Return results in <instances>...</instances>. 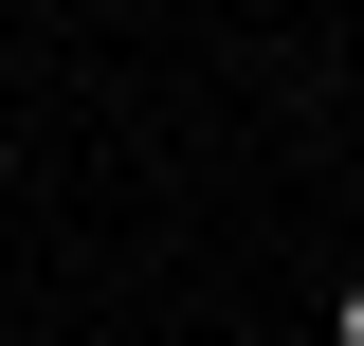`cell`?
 Listing matches in <instances>:
<instances>
[{"mask_svg":"<svg viewBox=\"0 0 364 346\" xmlns=\"http://www.w3.org/2000/svg\"><path fill=\"white\" fill-rule=\"evenodd\" d=\"M328 346H364V292H346V310H328Z\"/></svg>","mask_w":364,"mask_h":346,"instance_id":"6da1fadb","label":"cell"}]
</instances>
